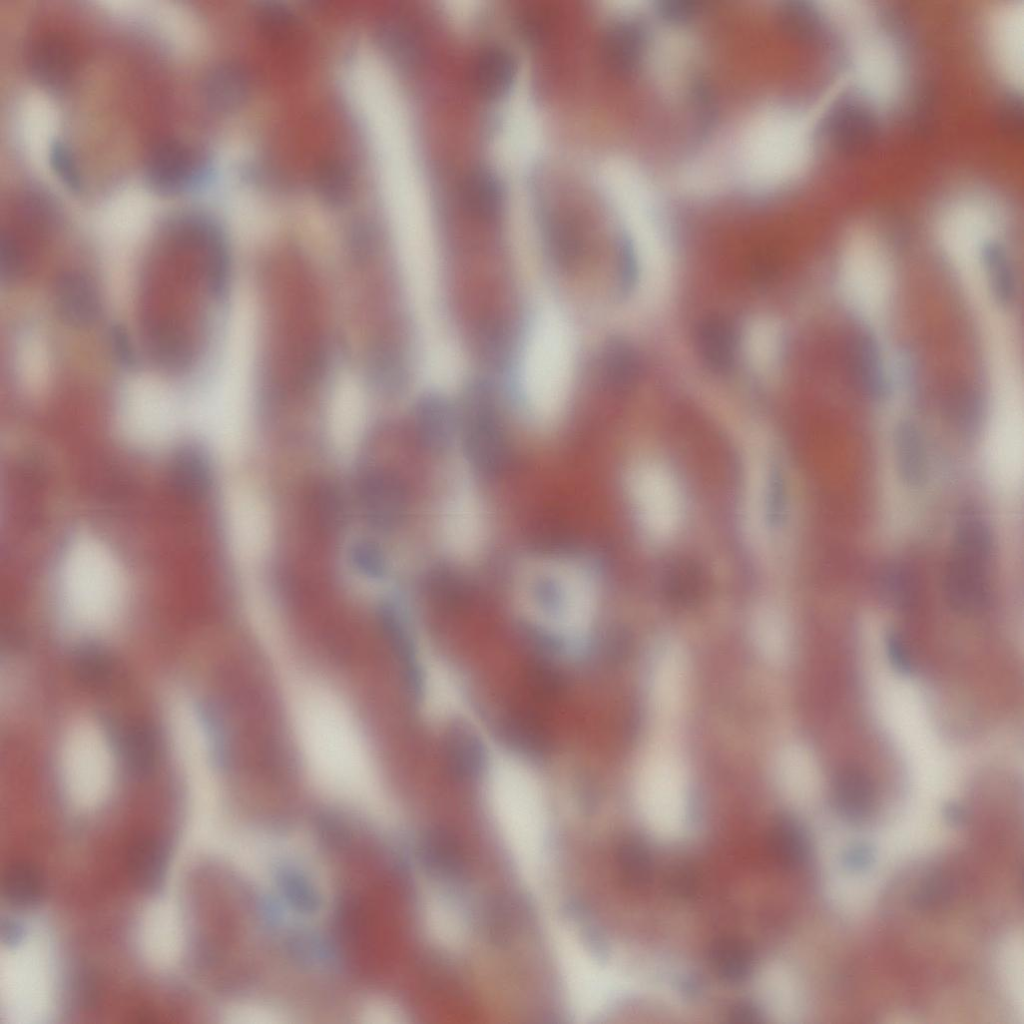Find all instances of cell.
Instances as JSON below:
<instances>
[{
  "mask_svg": "<svg viewBox=\"0 0 1024 1024\" xmlns=\"http://www.w3.org/2000/svg\"><path fill=\"white\" fill-rule=\"evenodd\" d=\"M267 292L266 384L306 392L327 372L330 339L317 286L299 261L276 263Z\"/></svg>",
  "mask_w": 1024,
  "mask_h": 1024,
  "instance_id": "1",
  "label": "cell"
},
{
  "mask_svg": "<svg viewBox=\"0 0 1024 1024\" xmlns=\"http://www.w3.org/2000/svg\"><path fill=\"white\" fill-rule=\"evenodd\" d=\"M515 588L528 619L556 635L583 634L595 615L596 581L589 570L574 561H529L519 570Z\"/></svg>",
  "mask_w": 1024,
  "mask_h": 1024,
  "instance_id": "2",
  "label": "cell"
},
{
  "mask_svg": "<svg viewBox=\"0 0 1024 1024\" xmlns=\"http://www.w3.org/2000/svg\"><path fill=\"white\" fill-rule=\"evenodd\" d=\"M627 488L644 535L654 542L671 539L684 515L683 491L675 473L658 461H644L630 470Z\"/></svg>",
  "mask_w": 1024,
  "mask_h": 1024,
  "instance_id": "3",
  "label": "cell"
},
{
  "mask_svg": "<svg viewBox=\"0 0 1024 1024\" xmlns=\"http://www.w3.org/2000/svg\"><path fill=\"white\" fill-rule=\"evenodd\" d=\"M745 494V522L750 541L769 550L785 525L789 492L782 468L769 451H757L750 461Z\"/></svg>",
  "mask_w": 1024,
  "mask_h": 1024,
  "instance_id": "4",
  "label": "cell"
},
{
  "mask_svg": "<svg viewBox=\"0 0 1024 1024\" xmlns=\"http://www.w3.org/2000/svg\"><path fill=\"white\" fill-rule=\"evenodd\" d=\"M440 525L444 547L453 557L471 559L481 550L486 535L484 508L462 475L444 493Z\"/></svg>",
  "mask_w": 1024,
  "mask_h": 1024,
  "instance_id": "5",
  "label": "cell"
},
{
  "mask_svg": "<svg viewBox=\"0 0 1024 1024\" xmlns=\"http://www.w3.org/2000/svg\"><path fill=\"white\" fill-rule=\"evenodd\" d=\"M208 176L204 158L185 143L174 139L158 140L144 163V179L155 192L165 195L191 190Z\"/></svg>",
  "mask_w": 1024,
  "mask_h": 1024,
  "instance_id": "6",
  "label": "cell"
},
{
  "mask_svg": "<svg viewBox=\"0 0 1024 1024\" xmlns=\"http://www.w3.org/2000/svg\"><path fill=\"white\" fill-rule=\"evenodd\" d=\"M989 565L950 553L942 575L949 608L960 615L982 613L991 601Z\"/></svg>",
  "mask_w": 1024,
  "mask_h": 1024,
  "instance_id": "7",
  "label": "cell"
},
{
  "mask_svg": "<svg viewBox=\"0 0 1024 1024\" xmlns=\"http://www.w3.org/2000/svg\"><path fill=\"white\" fill-rule=\"evenodd\" d=\"M402 489L396 477L383 467H372L359 477L356 500L366 524L375 531L394 528L401 519Z\"/></svg>",
  "mask_w": 1024,
  "mask_h": 1024,
  "instance_id": "8",
  "label": "cell"
},
{
  "mask_svg": "<svg viewBox=\"0 0 1024 1024\" xmlns=\"http://www.w3.org/2000/svg\"><path fill=\"white\" fill-rule=\"evenodd\" d=\"M877 120L868 106L843 97L829 111L825 131L833 147L845 155L865 152L877 135Z\"/></svg>",
  "mask_w": 1024,
  "mask_h": 1024,
  "instance_id": "9",
  "label": "cell"
},
{
  "mask_svg": "<svg viewBox=\"0 0 1024 1024\" xmlns=\"http://www.w3.org/2000/svg\"><path fill=\"white\" fill-rule=\"evenodd\" d=\"M53 302L58 317L73 328L94 325L102 313V299L96 283L77 270L58 275L53 288Z\"/></svg>",
  "mask_w": 1024,
  "mask_h": 1024,
  "instance_id": "10",
  "label": "cell"
},
{
  "mask_svg": "<svg viewBox=\"0 0 1024 1024\" xmlns=\"http://www.w3.org/2000/svg\"><path fill=\"white\" fill-rule=\"evenodd\" d=\"M686 668L683 653L675 646L662 649L653 665L650 700L663 723L671 722L681 710L687 684Z\"/></svg>",
  "mask_w": 1024,
  "mask_h": 1024,
  "instance_id": "11",
  "label": "cell"
},
{
  "mask_svg": "<svg viewBox=\"0 0 1024 1024\" xmlns=\"http://www.w3.org/2000/svg\"><path fill=\"white\" fill-rule=\"evenodd\" d=\"M847 356L857 388L873 401L886 399L891 386L878 339L868 331L856 333L849 341Z\"/></svg>",
  "mask_w": 1024,
  "mask_h": 1024,
  "instance_id": "12",
  "label": "cell"
},
{
  "mask_svg": "<svg viewBox=\"0 0 1024 1024\" xmlns=\"http://www.w3.org/2000/svg\"><path fill=\"white\" fill-rule=\"evenodd\" d=\"M647 48L643 26L631 19L610 24L601 41V54L608 68L621 76L633 74L642 64Z\"/></svg>",
  "mask_w": 1024,
  "mask_h": 1024,
  "instance_id": "13",
  "label": "cell"
},
{
  "mask_svg": "<svg viewBox=\"0 0 1024 1024\" xmlns=\"http://www.w3.org/2000/svg\"><path fill=\"white\" fill-rule=\"evenodd\" d=\"M892 450L901 483L912 489L923 486L928 475V454L924 433L916 422L903 419L896 424Z\"/></svg>",
  "mask_w": 1024,
  "mask_h": 1024,
  "instance_id": "14",
  "label": "cell"
},
{
  "mask_svg": "<svg viewBox=\"0 0 1024 1024\" xmlns=\"http://www.w3.org/2000/svg\"><path fill=\"white\" fill-rule=\"evenodd\" d=\"M169 848L156 836H140L130 846L128 872L142 893L156 895L164 887L169 864Z\"/></svg>",
  "mask_w": 1024,
  "mask_h": 1024,
  "instance_id": "15",
  "label": "cell"
},
{
  "mask_svg": "<svg viewBox=\"0 0 1024 1024\" xmlns=\"http://www.w3.org/2000/svg\"><path fill=\"white\" fill-rule=\"evenodd\" d=\"M201 92L204 102L213 111L233 112L249 97V77L245 70L235 63H219L205 74Z\"/></svg>",
  "mask_w": 1024,
  "mask_h": 1024,
  "instance_id": "16",
  "label": "cell"
},
{
  "mask_svg": "<svg viewBox=\"0 0 1024 1024\" xmlns=\"http://www.w3.org/2000/svg\"><path fill=\"white\" fill-rule=\"evenodd\" d=\"M875 786L870 775L861 767L848 765L841 768L833 783V799L837 812L849 822L867 818L875 803Z\"/></svg>",
  "mask_w": 1024,
  "mask_h": 1024,
  "instance_id": "17",
  "label": "cell"
},
{
  "mask_svg": "<svg viewBox=\"0 0 1024 1024\" xmlns=\"http://www.w3.org/2000/svg\"><path fill=\"white\" fill-rule=\"evenodd\" d=\"M28 64L33 78L47 88H61L70 79L73 67L68 45L56 36H44L34 42Z\"/></svg>",
  "mask_w": 1024,
  "mask_h": 1024,
  "instance_id": "18",
  "label": "cell"
},
{
  "mask_svg": "<svg viewBox=\"0 0 1024 1024\" xmlns=\"http://www.w3.org/2000/svg\"><path fill=\"white\" fill-rule=\"evenodd\" d=\"M516 71V59L510 50L499 45H489L477 54L472 78L482 95L496 98L510 89Z\"/></svg>",
  "mask_w": 1024,
  "mask_h": 1024,
  "instance_id": "19",
  "label": "cell"
},
{
  "mask_svg": "<svg viewBox=\"0 0 1024 1024\" xmlns=\"http://www.w3.org/2000/svg\"><path fill=\"white\" fill-rule=\"evenodd\" d=\"M696 347L705 365L714 372H726L734 363L736 333L732 325L718 316L707 317L696 329Z\"/></svg>",
  "mask_w": 1024,
  "mask_h": 1024,
  "instance_id": "20",
  "label": "cell"
},
{
  "mask_svg": "<svg viewBox=\"0 0 1024 1024\" xmlns=\"http://www.w3.org/2000/svg\"><path fill=\"white\" fill-rule=\"evenodd\" d=\"M951 546V553L990 566L996 549L995 534L982 515L966 511L954 523Z\"/></svg>",
  "mask_w": 1024,
  "mask_h": 1024,
  "instance_id": "21",
  "label": "cell"
},
{
  "mask_svg": "<svg viewBox=\"0 0 1024 1024\" xmlns=\"http://www.w3.org/2000/svg\"><path fill=\"white\" fill-rule=\"evenodd\" d=\"M462 200L467 211L483 221L496 219L503 208L504 189L500 178L486 167L472 169L462 183Z\"/></svg>",
  "mask_w": 1024,
  "mask_h": 1024,
  "instance_id": "22",
  "label": "cell"
},
{
  "mask_svg": "<svg viewBox=\"0 0 1024 1024\" xmlns=\"http://www.w3.org/2000/svg\"><path fill=\"white\" fill-rule=\"evenodd\" d=\"M1 894L3 900L13 908L33 909L44 898V875L31 862H13L3 872Z\"/></svg>",
  "mask_w": 1024,
  "mask_h": 1024,
  "instance_id": "23",
  "label": "cell"
},
{
  "mask_svg": "<svg viewBox=\"0 0 1024 1024\" xmlns=\"http://www.w3.org/2000/svg\"><path fill=\"white\" fill-rule=\"evenodd\" d=\"M421 855L428 869L442 879L459 878L464 856L458 839L447 830L432 829L421 840Z\"/></svg>",
  "mask_w": 1024,
  "mask_h": 1024,
  "instance_id": "24",
  "label": "cell"
},
{
  "mask_svg": "<svg viewBox=\"0 0 1024 1024\" xmlns=\"http://www.w3.org/2000/svg\"><path fill=\"white\" fill-rule=\"evenodd\" d=\"M875 588L879 599L895 610H907L917 599L916 576L901 561L891 560L880 566L876 573Z\"/></svg>",
  "mask_w": 1024,
  "mask_h": 1024,
  "instance_id": "25",
  "label": "cell"
},
{
  "mask_svg": "<svg viewBox=\"0 0 1024 1024\" xmlns=\"http://www.w3.org/2000/svg\"><path fill=\"white\" fill-rule=\"evenodd\" d=\"M710 965L716 976L725 983L739 984L753 972L754 958L750 948L735 938H720L709 950Z\"/></svg>",
  "mask_w": 1024,
  "mask_h": 1024,
  "instance_id": "26",
  "label": "cell"
},
{
  "mask_svg": "<svg viewBox=\"0 0 1024 1024\" xmlns=\"http://www.w3.org/2000/svg\"><path fill=\"white\" fill-rule=\"evenodd\" d=\"M639 371L633 347L624 339L613 337L604 344L599 359L600 378L604 384L623 390L634 384Z\"/></svg>",
  "mask_w": 1024,
  "mask_h": 1024,
  "instance_id": "27",
  "label": "cell"
},
{
  "mask_svg": "<svg viewBox=\"0 0 1024 1024\" xmlns=\"http://www.w3.org/2000/svg\"><path fill=\"white\" fill-rule=\"evenodd\" d=\"M172 481L184 498L193 500L205 495L212 481L211 466L206 456L194 448L181 451L173 463Z\"/></svg>",
  "mask_w": 1024,
  "mask_h": 1024,
  "instance_id": "28",
  "label": "cell"
},
{
  "mask_svg": "<svg viewBox=\"0 0 1024 1024\" xmlns=\"http://www.w3.org/2000/svg\"><path fill=\"white\" fill-rule=\"evenodd\" d=\"M768 843L775 861L788 869L804 865L811 855L809 836L795 820H787L776 826L768 837Z\"/></svg>",
  "mask_w": 1024,
  "mask_h": 1024,
  "instance_id": "29",
  "label": "cell"
},
{
  "mask_svg": "<svg viewBox=\"0 0 1024 1024\" xmlns=\"http://www.w3.org/2000/svg\"><path fill=\"white\" fill-rule=\"evenodd\" d=\"M980 252L982 268L993 296L1001 304H1010L1015 294V270L1005 246L989 241Z\"/></svg>",
  "mask_w": 1024,
  "mask_h": 1024,
  "instance_id": "30",
  "label": "cell"
},
{
  "mask_svg": "<svg viewBox=\"0 0 1024 1024\" xmlns=\"http://www.w3.org/2000/svg\"><path fill=\"white\" fill-rule=\"evenodd\" d=\"M315 189L320 200L326 205L341 207L352 195L351 171L339 160H326L317 168Z\"/></svg>",
  "mask_w": 1024,
  "mask_h": 1024,
  "instance_id": "31",
  "label": "cell"
},
{
  "mask_svg": "<svg viewBox=\"0 0 1024 1024\" xmlns=\"http://www.w3.org/2000/svg\"><path fill=\"white\" fill-rule=\"evenodd\" d=\"M376 41L382 53L396 64L410 65L418 56V42L414 33L399 21L387 20L379 24Z\"/></svg>",
  "mask_w": 1024,
  "mask_h": 1024,
  "instance_id": "32",
  "label": "cell"
},
{
  "mask_svg": "<svg viewBox=\"0 0 1024 1024\" xmlns=\"http://www.w3.org/2000/svg\"><path fill=\"white\" fill-rule=\"evenodd\" d=\"M616 861L621 879L629 886H642L652 874V856L646 844L636 837L623 840L617 849Z\"/></svg>",
  "mask_w": 1024,
  "mask_h": 1024,
  "instance_id": "33",
  "label": "cell"
},
{
  "mask_svg": "<svg viewBox=\"0 0 1024 1024\" xmlns=\"http://www.w3.org/2000/svg\"><path fill=\"white\" fill-rule=\"evenodd\" d=\"M120 748L125 765L136 775H144L155 763L156 738L147 727L129 728L121 738Z\"/></svg>",
  "mask_w": 1024,
  "mask_h": 1024,
  "instance_id": "34",
  "label": "cell"
},
{
  "mask_svg": "<svg viewBox=\"0 0 1024 1024\" xmlns=\"http://www.w3.org/2000/svg\"><path fill=\"white\" fill-rule=\"evenodd\" d=\"M777 17L781 29L797 40H812L821 29L820 14L808 1L793 0L782 3Z\"/></svg>",
  "mask_w": 1024,
  "mask_h": 1024,
  "instance_id": "35",
  "label": "cell"
},
{
  "mask_svg": "<svg viewBox=\"0 0 1024 1024\" xmlns=\"http://www.w3.org/2000/svg\"><path fill=\"white\" fill-rule=\"evenodd\" d=\"M348 560L355 573L370 581H381L388 573L384 548L369 538L356 539L348 548Z\"/></svg>",
  "mask_w": 1024,
  "mask_h": 1024,
  "instance_id": "36",
  "label": "cell"
},
{
  "mask_svg": "<svg viewBox=\"0 0 1024 1024\" xmlns=\"http://www.w3.org/2000/svg\"><path fill=\"white\" fill-rule=\"evenodd\" d=\"M951 876L942 869L927 873L912 894V903L921 911L943 908L951 902L955 890Z\"/></svg>",
  "mask_w": 1024,
  "mask_h": 1024,
  "instance_id": "37",
  "label": "cell"
},
{
  "mask_svg": "<svg viewBox=\"0 0 1024 1024\" xmlns=\"http://www.w3.org/2000/svg\"><path fill=\"white\" fill-rule=\"evenodd\" d=\"M753 637L761 654L769 661L776 662L781 650V623L776 607L764 605L753 619Z\"/></svg>",
  "mask_w": 1024,
  "mask_h": 1024,
  "instance_id": "38",
  "label": "cell"
},
{
  "mask_svg": "<svg viewBox=\"0 0 1024 1024\" xmlns=\"http://www.w3.org/2000/svg\"><path fill=\"white\" fill-rule=\"evenodd\" d=\"M260 30L271 37H283L291 31L296 21L293 9L286 3L266 1L256 11Z\"/></svg>",
  "mask_w": 1024,
  "mask_h": 1024,
  "instance_id": "39",
  "label": "cell"
},
{
  "mask_svg": "<svg viewBox=\"0 0 1024 1024\" xmlns=\"http://www.w3.org/2000/svg\"><path fill=\"white\" fill-rule=\"evenodd\" d=\"M110 668L108 655L98 646L86 645L75 653L74 670L83 682L94 684L104 681Z\"/></svg>",
  "mask_w": 1024,
  "mask_h": 1024,
  "instance_id": "40",
  "label": "cell"
},
{
  "mask_svg": "<svg viewBox=\"0 0 1024 1024\" xmlns=\"http://www.w3.org/2000/svg\"><path fill=\"white\" fill-rule=\"evenodd\" d=\"M49 163L55 175L67 188L79 191L81 179L78 167L70 148L64 142L55 140L51 143Z\"/></svg>",
  "mask_w": 1024,
  "mask_h": 1024,
  "instance_id": "41",
  "label": "cell"
},
{
  "mask_svg": "<svg viewBox=\"0 0 1024 1024\" xmlns=\"http://www.w3.org/2000/svg\"><path fill=\"white\" fill-rule=\"evenodd\" d=\"M22 249L15 238L9 233H2L0 238V279L1 283H12L23 270Z\"/></svg>",
  "mask_w": 1024,
  "mask_h": 1024,
  "instance_id": "42",
  "label": "cell"
},
{
  "mask_svg": "<svg viewBox=\"0 0 1024 1024\" xmlns=\"http://www.w3.org/2000/svg\"><path fill=\"white\" fill-rule=\"evenodd\" d=\"M887 659L892 668L901 675H910L914 664L909 645L901 632L895 629L887 631L884 638Z\"/></svg>",
  "mask_w": 1024,
  "mask_h": 1024,
  "instance_id": "43",
  "label": "cell"
},
{
  "mask_svg": "<svg viewBox=\"0 0 1024 1024\" xmlns=\"http://www.w3.org/2000/svg\"><path fill=\"white\" fill-rule=\"evenodd\" d=\"M1000 125L1011 136H1018L1023 130V105L1020 96L1007 97L1000 113Z\"/></svg>",
  "mask_w": 1024,
  "mask_h": 1024,
  "instance_id": "44",
  "label": "cell"
},
{
  "mask_svg": "<svg viewBox=\"0 0 1024 1024\" xmlns=\"http://www.w3.org/2000/svg\"><path fill=\"white\" fill-rule=\"evenodd\" d=\"M875 852L873 848L865 843H857L849 846L842 854V864L850 871H863L874 863Z\"/></svg>",
  "mask_w": 1024,
  "mask_h": 1024,
  "instance_id": "45",
  "label": "cell"
},
{
  "mask_svg": "<svg viewBox=\"0 0 1024 1024\" xmlns=\"http://www.w3.org/2000/svg\"><path fill=\"white\" fill-rule=\"evenodd\" d=\"M659 15L670 23H682L697 12L696 3L688 0H664L657 6Z\"/></svg>",
  "mask_w": 1024,
  "mask_h": 1024,
  "instance_id": "46",
  "label": "cell"
},
{
  "mask_svg": "<svg viewBox=\"0 0 1024 1024\" xmlns=\"http://www.w3.org/2000/svg\"><path fill=\"white\" fill-rule=\"evenodd\" d=\"M618 283L621 292H626L633 285L635 265L632 249L627 242H622L618 251Z\"/></svg>",
  "mask_w": 1024,
  "mask_h": 1024,
  "instance_id": "47",
  "label": "cell"
},
{
  "mask_svg": "<svg viewBox=\"0 0 1024 1024\" xmlns=\"http://www.w3.org/2000/svg\"><path fill=\"white\" fill-rule=\"evenodd\" d=\"M25 928L15 918L3 917L0 921V941L8 947L18 946L24 939Z\"/></svg>",
  "mask_w": 1024,
  "mask_h": 1024,
  "instance_id": "48",
  "label": "cell"
},
{
  "mask_svg": "<svg viewBox=\"0 0 1024 1024\" xmlns=\"http://www.w3.org/2000/svg\"><path fill=\"white\" fill-rule=\"evenodd\" d=\"M111 343L118 359L126 366L134 365V351L126 331L119 326L111 330Z\"/></svg>",
  "mask_w": 1024,
  "mask_h": 1024,
  "instance_id": "49",
  "label": "cell"
},
{
  "mask_svg": "<svg viewBox=\"0 0 1024 1024\" xmlns=\"http://www.w3.org/2000/svg\"><path fill=\"white\" fill-rule=\"evenodd\" d=\"M729 1016L731 1020L736 1022L754 1023L760 1021L758 1019L760 1017L759 1012L748 1003H739L731 1008Z\"/></svg>",
  "mask_w": 1024,
  "mask_h": 1024,
  "instance_id": "50",
  "label": "cell"
},
{
  "mask_svg": "<svg viewBox=\"0 0 1024 1024\" xmlns=\"http://www.w3.org/2000/svg\"><path fill=\"white\" fill-rule=\"evenodd\" d=\"M943 815L945 820L953 826H959L961 824H964L967 818V812L965 808L961 806L959 803L954 802L945 805L943 809Z\"/></svg>",
  "mask_w": 1024,
  "mask_h": 1024,
  "instance_id": "51",
  "label": "cell"
}]
</instances>
